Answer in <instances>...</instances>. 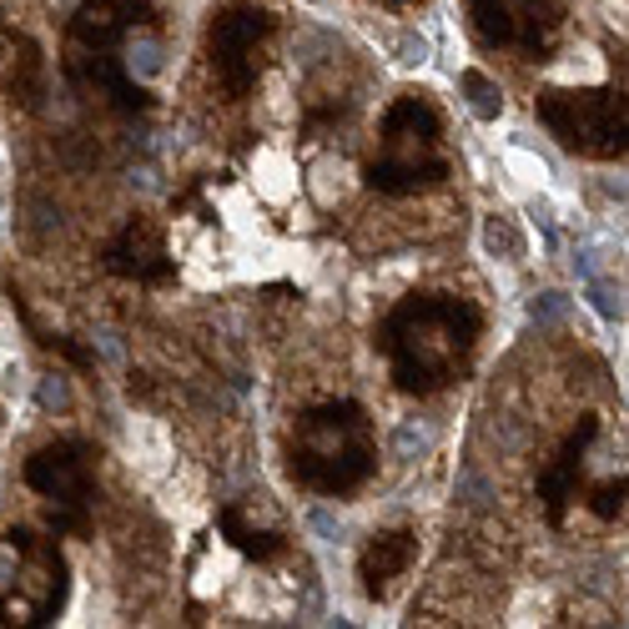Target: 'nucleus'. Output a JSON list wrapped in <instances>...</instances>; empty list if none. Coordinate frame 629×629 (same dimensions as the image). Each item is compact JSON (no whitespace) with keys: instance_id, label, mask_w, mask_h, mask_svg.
Wrapping results in <instances>:
<instances>
[{"instance_id":"obj_1","label":"nucleus","mask_w":629,"mask_h":629,"mask_svg":"<svg viewBox=\"0 0 629 629\" xmlns=\"http://www.w3.org/2000/svg\"><path fill=\"white\" fill-rule=\"evenodd\" d=\"M61 66L71 87L112 101L116 112H151V76L161 71L157 0H81L66 25Z\"/></svg>"},{"instance_id":"obj_2","label":"nucleus","mask_w":629,"mask_h":629,"mask_svg":"<svg viewBox=\"0 0 629 629\" xmlns=\"http://www.w3.org/2000/svg\"><path fill=\"white\" fill-rule=\"evenodd\" d=\"M483 312L454 293H408L373 328V347L388 363L398 393L433 398L464 382L479 358Z\"/></svg>"},{"instance_id":"obj_3","label":"nucleus","mask_w":629,"mask_h":629,"mask_svg":"<svg viewBox=\"0 0 629 629\" xmlns=\"http://www.w3.org/2000/svg\"><path fill=\"white\" fill-rule=\"evenodd\" d=\"M283 454L297 489L322 499H347L378 473V433H373L363 403L328 398V403L297 413Z\"/></svg>"},{"instance_id":"obj_4","label":"nucleus","mask_w":629,"mask_h":629,"mask_svg":"<svg viewBox=\"0 0 629 629\" xmlns=\"http://www.w3.org/2000/svg\"><path fill=\"white\" fill-rule=\"evenodd\" d=\"M448 176H454V151L444 136V116L419 91L393 96L378 126V151L368 161V186L382 197H413L444 186Z\"/></svg>"},{"instance_id":"obj_5","label":"nucleus","mask_w":629,"mask_h":629,"mask_svg":"<svg viewBox=\"0 0 629 629\" xmlns=\"http://www.w3.org/2000/svg\"><path fill=\"white\" fill-rule=\"evenodd\" d=\"M534 112L574 157L619 161L629 151V101L619 87H544Z\"/></svg>"},{"instance_id":"obj_6","label":"nucleus","mask_w":629,"mask_h":629,"mask_svg":"<svg viewBox=\"0 0 629 629\" xmlns=\"http://www.w3.org/2000/svg\"><path fill=\"white\" fill-rule=\"evenodd\" d=\"M277 36V11L258 0H227L207 15L202 56H207L211 91L222 101H248L267 71V50Z\"/></svg>"},{"instance_id":"obj_7","label":"nucleus","mask_w":629,"mask_h":629,"mask_svg":"<svg viewBox=\"0 0 629 629\" xmlns=\"http://www.w3.org/2000/svg\"><path fill=\"white\" fill-rule=\"evenodd\" d=\"M25 489L46 504L56 534L87 539L96 524V448L81 438H50L25 458Z\"/></svg>"},{"instance_id":"obj_8","label":"nucleus","mask_w":629,"mask_h":629,"mask_svg":"<svg viewBox=\"0 0 629 629\" xmlns=\"http://www.w3.org/2000/svg\"><path fill=\"white\" fill-rule=\"evenodd\" d=\"M5 549L15 554V569L11 584L0 590V625H50L66 609V590H71L61 544L31 529H11Z\"/></svg>"},{"instance_id":"obj_9","label":"nucleus","mask_w":629,"mask_h":629,"mask_svg":"<svg viewBox=\"0 0 629 629\" xmlns=\"http://www.w3.org/2000/svg\"><path fill=\"white\" fill-rule=\"evenodd\" d=\"M464 11L483 46L524 61H549L569 25V0H464Z\"/></svg>"},{"instance_id":"obj_10","label":"nucleus","mask_w":629,"mask_h":629,"mask_svg":"<svg viewBox=\"0 0 629 629\" xmlns=\"http://www.w3.org/2000/svg\"><path fill=\"white\" fill-rule=\"evenodd\" d=\"M101 267L136 287H172L176 283V258H172V248H167V232H161L151 217H126L112 242L101 248Z\"/></svg>"},{"instance_id":"obj_11","label":"nucleus","mask_w":629,"mask_h":629,"mask_svg":"<svg viewBox=\"0 0 629 629\" xmlns=\"http://www.w3.org/2000/svg\"><path fill=\"white\" fill-rule=\"evenodd\" d=\"M594 438H599V419H594V413H584V419L574 423V433L559 444V454L539 469V483H534V489H539L544 518H549L554 529H564L569 508L580 504V494H584V473H590Z\"/></svg>"},{"instance_id":"obj_12","label":"nucleus","mask_w":629,"mask_h":629,"mask_svg":"<svg viewBox=\"0 0 629 629\" xmlns=\"http://www.w3.org/2000/svg\"><path fill=\"white\" fill-rule=\"evenodd\" d=\"M46 91V56L21 25L0 21V101L11 106H41Z\"/></svg>"},{"instance_id":"obj_13","label":"nucleus","mask_w":629,"mask_h":629,"mask_svg":"<svg viewBox=\"0 0 629 629\" xmlns=\"http://www.w3.org/2000/svg\"><path fill=\"white\" fill-rule=\"evenodd\" d=\"M419 559V534L413 529H382L363 544L358 554V580H363V594L368 599H388L398 580H403L408 569Z\"/></svg>"},{"instance_id":"obj_14","label":"nucleus","mask_w":629,"mask_h":629,"mask_svg":"<svg viewBox=\"0 0 629 629\" xmlns=\"http://www.w3.org/2000/svg\"><path fill=\"white\" fill-rule=\"evenodd\" d=\"M217 529H222V539L232 544L237 554L258 559V564H277V559L287 554V534L252 524V518H248V504H222V514H217Z\"/></svg>"},{"instance_id":"obj_15","label":"nucleus","mask_w":629,"mask_h":629,"mask_svg":"<svg viewBox=\"0 0 629 629\" xmlns=\"http://www.w3.org/2000/svg\"><path fill=\"white\" fill-rule=\"evenodd\" d=\"M625 494H629V479H625V469H619L599 483H584L580 504H590L599 518H625Z\"/></svg>"},{"instance_id":"obj_16","label":"nucleus","mask_w":629,"mask_h":629,"mask_svg":"<svg viewBox=\"0 0 629 629\" xmlns=\"http://www.w3.org/2000/svg\"><path fill=\"white\" fill-rule=\"evenodd\" d=\"M464 96H469V106H473L479 122H494V116L504 112V91H499L483 71H464Z\"/></svg>"},{"instance_id":"obj_17","label":"nucleus","mask_w":629,"mask_h":629,"mask_svg":"<svg viewBox=\"0 0 629 629\" xmlns=\"http://www.w3.org/2000/svg\"><path fill=\"white\" fill-rule=\"evenodd\" d=\"M398 5H403V0H398Z\"/></svg>"}]
</instances>
